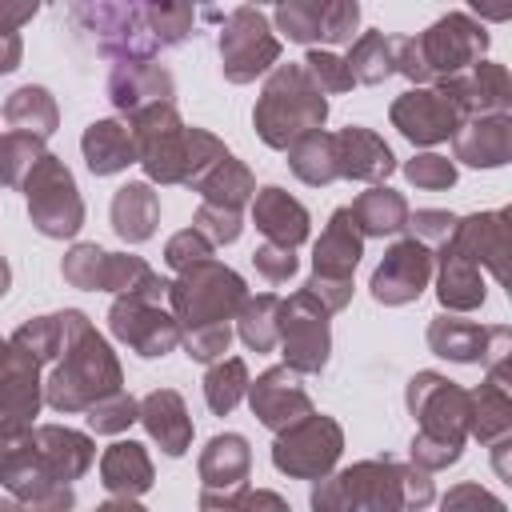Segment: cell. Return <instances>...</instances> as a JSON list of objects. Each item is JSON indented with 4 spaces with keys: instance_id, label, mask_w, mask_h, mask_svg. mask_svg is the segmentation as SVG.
I'll return each instance as SVG.
<instances>
[{
    "instance_id": "obj_1",
    "label": "cell",
    "mask_w": 512,
    "mask_h": 512,
    "mask_svg": "<svg viewBox=\"0 0 512 512\" xmlns=\"http://www.w3.org/2000/svg\"><path fill=\"white\" fill-rule=\"evenodd\" d=\"M324 116H328V104L312 84V76L300 64H288L268 80L264 100L256 108V128L272 148H284L292 136L316 132Z\"/></svg>"
},
{
    "instance_id": "obj_2",
    "label": "cell",
    "mask_w": 512,
    "mask_h": 512,
    "mask_svg": "<svg viewBox=\"0 0 512 512\" xmlns=\"http://www.w3.org/2000/svg\"><path fill=\"white\" fill-rule=\"evenodd\" d=\"M72 20L76 24L88 20L84 32H100L96 36L100 52L128 56V64H140L144 56H152L160 48L144 4H76L72 8Z\"/></svg>"
},
{
    "instance_id": "obj_3",
    "label": "cell",
    "mask_w": 512,
    "mask_h": 512,
    "mask_svg": "<svg viewBox=\"0 0 512 512\" xmlns=\"http://www.w3.org/2000/svg\"><path fill=\"white\" fill-rule=\"evenodd\" d=\"M100 372H104V376H120V372H116V360H112L108 348H104V340L92 336L88 328H80V344L72 348V356L64 360V368H56V376H52V384H48L52 408H84L92 396L116 392V388L100 384Z\"/></svg>"
},
{
    "instance_id": "obj_4",
    "label": "cell",
    "mask_w": 512,
    "mask_h": 512,
    "mask_svg": "<svg viewBox=\"0 0 512 512\" xmlns=\"http://www.w3.org/2000/svg\"><path fill=\"white\" fill-rule=\"evenodd\" d=\"M280 44L276 36L268 32V20L264 12L256 8H236L220 32V56H224V76L244 84L252 80L256 72H264L272 60H276Z\"/></svg>"
},
{
    "instance_id": "obj_5",
    "label": "cell",
    "mask_w": 512,
    "mask_h": 512,
    "mask_svg": "<svg viewBox=\"0 0 512 512\" xmlns=\"http://www.w3.org/2000/svg\"><path fill=\"white\" fill-rule=\"evenodd\" d=\"M244 296V284L236 272L228 268H216V264H196L176 288H172V300H176V312L184 316V324L192 328H208L216 320L228 316V308Z\"/></svg>"
},
{
    "instance_id": "obj_6",
    "label": "cell",
    "mask_w": 512,
    "mask_h": 512,
    "mask_svg": "<svg viewBox=\"0 0 512 512\" xmlns=\"http://www.w3.org/2000/svg\"><path fill=\"white\" fill-rule=\"evenodd\" d=\"M28 204H32L40 232H48V236H72L80 228V200H76L72 176L52 156H40V164L32 168Z\"/></svg>"
},
{
    "instance_id": "obj_7",
    "label": "cell",
    "mask_w": 512,
    "mask_h": 512,
    "mask_svg": "<svg viewBox=\"0 0 512 512\" xmlns=\"http://www.w3.org/2000/svg\"><path fill=\"white\" fill-rule=\"evenodd\" d=\"M416 44H420V60L432 76V72H460L472 56H480L488 48V36L480 24H472L468 16L456 12V16L436 20Z\"/></svg>"
},
{
    "instance_id": "obj_8",
    "label": "cell",
    "mask_w": 512,
    "mask_h": 512,
    "mask_svg": "<svg viewBox=\"0 0 512 512\" xmlns=\"http://www.w3.org/2000/svg\"><path fill=\"white\" fill-rule=\"evenodd\" d=\"M340 452V428L324 416H312L308 424H300L292 436H284L272 452L276 468L296 472V476H320Z\"/></svg>"
},
{
    "instance_id": "obj_9",
    "label": "cell",
    "mask_w": 512,
    "mask_h": 512,
    "mask_svg": "<svg viewBox=\"0 0 512 512\" xmlns=\"http://www.w3.org/2000/svg\"><path fill=\"white\" fill-rule=\"evenodd\" d=\"M392 120L408 140L432 144L456 132V104L444 92H408L396 100Z\"/></svg>"
},
{
    "instance_id": "obj_10",
    "label": "cell",
    "mask_w": 512,
    "mask_h": 512,
    "mask_svg": "<svg viewBox=\"0 0 512 512\" xmlns=\"http://www.w3.org/2000/svg\"><path fill=\"white\" fill-rule=\"evenodd\" d=\"M428 268H432V260H428L424 244H416V240L396 244V248L384 256V264L376 268V276H372L376 300H384V304H404V300L420 296V288H424V280H428Z\"/></svg>"
},
{
    "instance_id": "obj_11",
    "label": "cell",
    "mask_w": 512,
    "mask_h": 512,
    "mask_svg": "<svg viewBox=\"0 0 512 512\" xmlns=\"http://www.w3.org/2000/svg\"><path fill=\"white\" fill-rule=\"evenodd\" d=\"M308 308H312V296H308ZM280 336H284V348H288V360L292 368H304V372H316L324 368V356H328V328H324V312H308V316H296L292 304H280Z\"/></svg>"
},
{
    "instance_id": "obj_12",
    "label": "cell",
    "mask_w": 512,
    "mask_h": 512,
    "mask_svg": "<svg viewBox=\"0 0 512 512\" xmlns=\"http://www.w3.org/2000/svg\"><path fill=\"white\" fill-rule=\"evenodd\" d=\"M252 408L268 428H284L300 416H308V396L296 388V376L288 368H272L252 384Z\"/></svg>"
},
{
    "instance_id": "obj_13",
    "label": "cell",
    "mask_w": 512,
    "mask_h": 512,
    "mask_svg": "<svg viewBox=\"0 0 512 512\" xmlns=\"http://www.w3.org/2000/svg\"><path fill=\"white\" fill-rule=\"evenodd\" d=\"M28 416H36V360L12 356L0 372V432H20Z\"/></svg>"
},
{
    "instance_id": "obj_14",
    "label": "cell",
    "mask_w": 512,
    "mask_h": 512,
    "mask_svg": "<svg viewBox=\"0 0 512 512\" xmlns=\"http://www.w3.org/2000/svg\"><path fill=\"white\" fill-rule=\"evenodd\" d=\"M108 92H112V100L128 112H144V108H152V104H168V96H172V80H168V72H160V68H148V64H120L116 72H112V84H108Z\"/></svg>"
},
{
    "instance_id": "obj_15",
    "label": "cell",
    "mask_w": 512,
    "mask_h": 512,
    "mask_svg": "<svg viewBox=\"0 0 512 512\" xmlns=\"http://www.w3.org/2000/svg\"><path fill=\"white\" fill-rule=\"evenodd\" d=\"M112 328H116V336H124L128 344H136L140 356H164L176 344V328L164 316L144 312L140 300H136V312H132V304L120 300L112 308Z\"/></svg>"
},
{
    "instance_id": "obj_16",
    "label": "cell",
    "mask_w": 512,
    "mask_h": 512,
    "mask_svg": "<svg viewBox=\"0 0 512 512\" xmlns=\"http://www.w3.org/2000/svg\"><path fill=\"white\" fill-rule=\"evenodd\" d=\"M336 168L344 176H364V180H380L392 172V152L384 140H376L364 128H348L336 136Z\"/></svg>"
},
{
    "instance_id": "obj_17",
    "label": "cell",
    "mask_w": 512,
    "mask_h": 512,
    "mask_svg": "<svg viewBox=\"0 0 512 512\" xmlns=\"http://www.w3.org/2000/svg\"><path fill=\"white\" fill-rule=\"evenodd\" d=\"M256 224L268 232V240H276L280 248H292L308 236V216L296 200H288L280 188H264L256 196Z\"/></svg>"
},
{
    "instance_id": "obj_18",
    "label": "cell",
    "mask_w": 512,
    "mask_h": 512,
    "mask_svg": "<svg viewBox=\"0 0 512 512\" xmlns=\"http://www.w3.org/2000/svg\"><path fill=\"white\" fill-rule=\"evenodd\" d=\"M356 260H360V240L352 236L348 212H336L328 232H324V240L316 244V276L348 284V272L356 268Z\"/></svg>"
},
{
    "instance_id": "obj_19",
    "label": "cell",
    "mask_w": 512,
    "mask_h": 512,
    "mask_svg": "<svg viewBox=\"0 0 512 512\" xmlns=\"http://www.w3.org/2000/svg\"><path fill=\"white\" fill-rule=\"evenodd\" d=\"M84 156H88V168L96 176H108L124 164H132L136 156V140L128 128H120L116 120H100L84 132Z\"/></svg>"
},
{
    "instance_id": "obj_20",
    "label": "cell",
    "mask_w": 512,
    "mask_h": 512,
    "mask_svg": "<svg viewBox=\"0 0 512 512\" xmlns=\"http://www.w3.org/2000/svg\"><path fill=\"white\" fill-rule=\"evenodd\" d=\"M144 424L148 432L160 440V448L168 456H180L188 448V436H192V424L184 416V404L176 392H152L144 400Z\"/></svg>"
},
{
    "instance_id": "obj_21",
    "label": "cell",
    "mask_w": 512,
    "mask_h": 512,
    "mask_svg": "<svg viewBox=\"0 0 512 512\" xmlns=\"http://www.w3.org/2000/svg\"><path fill=\"white\" fill-rule=\"evenodd\" d=\"M200 472H204V484H208L204 492L236 488L244 480V472H248V444H244V436H216L208 444V452H204Z\"/></svg>"
},
{
    "instance_id": "obj_22",
    "label": "cell",
    "mask_w": 512,
    "mask_h": 512,
    "mask_svg": "<svg viewBox=\"0 0 512 512\" xmlns=\"http://www.w3.org/2000/svg\"><path fill=\"white\" fill-rule=\"evenodd\" d=\"M104 484L112 492H124V496H136L152 484V468H148V456L140 452V444H112L108 456H104Z\"/></svg>"
},
{
    "instance_id": "obj_23",
    "label": "cell",
    "mask_w": 512,
    "mask_h": 512,
    "mask_svg": "<svg viewBox=\"0 0 512 512\" xmlns=\"http://www.w3.org/2000/svg\"><path fill=\"white\" fill-rule=\"evenodd\" d=\"M112 220H116V232L124 240H144L152 236V224H156V200L144 184H128L120 188L116 204H112Z\"/></svg>"
},
{
    "instance_id": "obj_24",
    "label": "cell",
    "mask_w": 512,
    "mask_h": 512,
    "mask_svg": "<svg viewBox=\"0 0 512 512\" xmlns=\"http://www.w3.org/2000/svg\"><path fill=\"white\" fill-rule=\"evenodd\" d=\"M456 148L468 164H504L508 156V124H468V132H456Z\"/></svg>"
},
{
    "instance_id": "obj_25",
    "label": "cell",
    "mask_w": 512,
    "mask_h": 512,
    "mask_svg": "<svg viewBox=\"0 0 512 512\" xmlns=\"http://www.w3.org/2000/svg\"><path fill=\"white\" fill-rule=\"evenodd\" d=\"M352 220H360V228L368 236H380V232H396L404 224V200L388 188H372L356 200V208L348 212Z\"/></svg>"
},
{
    "instance_id": "obj_26",
    "label": "cell",
    "mask_w": 512,
    "mask_h": 512,
    "mask_svg": "<svg viewBox=\"0 0 512 512\" xmlns=\"http://www.w3.org/2000/svg\"><path fill=\"white\" fill-rule=\"evenodd\" d=\"M440 300L452 308H472L484 300L480 276L468 268V260L460 252H444V280H440Z\"/></svg>"
},
{
    "instance_id": "obj_27",
    "label": "cell",
    "mask_w": 512,
    "mask_h": 512,
    "mask_svg": "<svg viewBox=\"0 0 512 512\" xmlns=\"http://www.w3.org/2000/svg\"><path fill=\"white\" fill-rule=\"evenodd\" d=\"M432 348L440 356H452V360H476L480 348H484V332L476 324H464V320H436L432 332H428Z\"/></svg>"
},
{
    "instance_id": "obj_28",
    "label": "cell",
    "mask_w": 512,
    "mask_h": 512,
    "mask_svg": "<svg viewBox=\"0 0 512 512\" xmlns=\"http://www.w3.org/2000/svg\"><path fill=\"white\" fill-rule=\"evenodd\" d=\"M8 120L12 124H20V128H36V136H48L52 132V124H56V108H52V100H48V92L44 88H20L12 100H8Z\"/></svg>"
},
{
    "instance_id": "obj_29",
    "label": "cell",
    "mask_w": 512,
    "mask_h": 512,
    "mask_svg": "<svg viewBox=\"0 0 512 512\" xmlns=\"http://www.w3.org/2000/svg\"><path fill=\"white\" fill-rule=\"evenodd\" d=\"M348 72H352V80H368V84L384 80L392 72V44L380 32L360 36L356 48H352V56H348Z\"/></svg>"
},
{
    "instance_id": "obj_30",
    "label": "cell",
    "mask_w": 512,
    "mask_h": 512,
    "mask_svg": "<svg viewBox=\"0 0 512 512\" xmlns=\"http://www.w3.org/2000/svg\"><path fill=\"white\" fill-rule=\"evenodd\" d=\"M276 308H280V304H276V296H260L256 304H248V308H244V320H240V336H244V340H248L256 352L272 348V340L280 336V320H268Z\"/></svg>"
},
{
    "instance_id": "obj_31",
    "label": "cell",
    "mask_w": 512,
    "mask_h": 512,
    "mask_svg": "<svg viewBox=\"0 0 512 512\" xmlns=\"http://www.w3.org/2000/svg\"><path fill=\"white\" fill-rule=\"evenodd\" d=\"M204 392H208L212 412H228L240 400V392H244V364L240 360H228L224 368H212Z\"/></svg>"
},
{
    "instance_id": "obj_32",
    "label": "cell",
    "mask_w": 512,
    "mask_h": 512,
    "mask_svg": "<svg viewBox=\"0 0 512 512\" xmlns=\"http://www.w3.org/2000/svg\"><path fill=\"white\" fill-rule=\"evenodd\" d=\"M320 16H324V4H280L276 8V20L284 28L288 40H316L320 36Z\"/></svg>"
},
{
    "instance_id": "obj_33",
    "label": "cell",
    "mask_w": 512,
    "mask_h": 512,
    "mask_svg": "<svg viewBox=\"0 0 512 512\" xmlns=\"http://www.w3.org/2000/svg\"><path fill=\"white\" fill-rule=\"evenodd\" d=\"M304 72L316 80V88L320 84H328V88H348L352 84V72H348V64L344 60H336L332 52H308V60H304Z\"/></svg>"
},
{
    "instance_id": "obj_34",
    "label": "cell",
    "mask_w": 512,
    "mask_h": 512,
    "mask_svg": "<svg viewBox=\"0 0 512 512\" xmlns=\"http://www.w3.org/2000/svg\"><path fill=\"white\" fill-rule=\"evenodd\" d=\"M360 20V8L356 4H324V16H320V36L340 44V40H352V28Z\"/></svg>"
},
{
    "instance_id": "obj_35",
    "label": "cell",
    "mask_w": 512,
    "mask_h": 512,
    "mask_svg": "<svg viewBox=\"0 0 512 512\" xmlns=\"http://www.w3.org/2000/svg\"><path fill=\"white\" fill-rule=\"evenodd\" d=\"M312 508H316V512H352V508H356V500H352L348 480H344V476L324 480V484L312 492Z\"/></svg>"
},
{
    "instance_id": "obj_36",
    "label": "cell",
    "mask_w": 512,
    "mask_h": 512,
    "mask_svg": "<svg viewBox=\"0 0 512 512\" xmlns=\"http://www.w3.org/2000/svg\"><path fill=\"white\" fill-rule=\"evenodd\" d=\"M204 256H208V240L200 236V228H196V232H180V236L168 244V264H176V268L204 264Z\"/></svg>"
},
{
    "instance_id": "obj_37",
    "label": "cell",
    "mask_w": 512,
    "mask_h": 512,
    "mask_svg": "<svg viewBox=\"0 0 512 512\" xmlns=\"http://www.w3.org/2000/svg\"><path fill=\"white\" fill-rule=\"evenodd\" d=\"M408 176L416 180V184H428V188H444V184H452V164L448 160H440V156H420V160H412L408 164Z\"/></svg>"
},
{
    "instance_id": "obj_38",
    "label": "cell",
    "mask_w": 512,
    "mask_h": 512,
    "mask_svg": "<svg viewBox=\"0 0 512 512\" xmlns=\"http://www.w3.org/2000/svg\"><path fill=\"white\" fill-rule=\"evenodd\" d=\"M256 268H260L268 280H284V276L296 272V256H292V248H276V244H268V248L256 252Z\"/></svg>"
},
{
    "instance_id": "obj_39",
    "label": "cell",
    "mask_w": 512,
    "mask_h": 512,
    "mask_svg": "<svg viewBox=\"0 0 512 512\" xmlns=\"http://www.w3.org/2000/svg\"><path fill=\"white\" fill-rule=\"evenodd\" d=\"M132 412H136V404L132 400H124V396H116V404L112 408H92V428H100V432H116V428H124L128 420H132Z\"/></svg>"
},
{
    "instance_id": "obj_40",
    "label": "cell",
    "mask_w": 512,
    "mask_h": 512,
    "mask_svg": "<svg viewBox=\"0 0 512 512\" xmlns=\"http://www.w3.org/2000/svg\"><path fill=\"white\" fill-rule=\"evenodd\" d=\"M20 64V36H16V28H0V72H12Z\"/></svg>"
},
{
    "instance_id": "obj_41",
    "label": "cell",
    "mask_w": 512,
    "mask_h": 512,
    "mask_svg": "<svg viewBox=\"0 0 512 512\" xmlns=\"http://www.w3.org/2000/svg\"><path fill=\"white\" fill-rule=\"evenodd\" d=\"M236 512H288V508H284L280 496H272V492H256V496H248Z\"/></svg>"
},
{
    "instance_id": "obj_42",
    "label": "cell",
    "mask_w": 512,
    "mask_h": 512,
    "mask_svg": "<svg viewBox=\"0 0 512 512\" xmlns=\"http://www.w3.org/2000/svg\"><path fill=\"white\" fill-rule=\"evenodd\" d=\"M32 12H36V4H20V8L0 4V28H4V20H8V28H12V24H20V20H28Z\"/></svg>"
}]
</instances>
